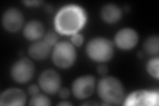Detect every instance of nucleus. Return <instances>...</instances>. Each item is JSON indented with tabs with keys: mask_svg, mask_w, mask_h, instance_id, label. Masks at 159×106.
Masks as SVG:
<instances>
[{
	"mask_svg": "<svg viewBox=\"0 0 159 106\" xmlns=\"http://www.w3.org/2000/svg\"><path fill=\"white\" fill-rule=\"evenodd\" d=\"M85 21L86 14L82 9L69 6L63 7L57 13L55 26L57 31L62 34L73 35L81 29Z\"/></svg>",
	"mask_w": 159,
	"mask_h": 106,
	"instance_id": "obj_1",
	"label": "nucleus"
},
{
	"mask_svg": "<svg viewBox=\"0 0 159 106\" xmlns=\"http://www.w3.org/2000/svg\"><path fill=\"white\" fill-rule=\"evenodd\" d=\"M99 97L107 105H119L125 97V89L118 78L105 76L99 80L97 84Z\"/></svg>",
	"mask_w": 159,
	"mask_h": 106,
	"instance_id": "obj_2",
	"label": "nucleus"
},
{
	"mask_svg": "<svg viewBox=\"0 0 159 106\" xmlns=\"http://www.w3.org/2000/svg\"><path fill=\"white\" fill-rule=\"evenodd\" d=\"M88 57L94 62L104 63L110 60L114 54V45L110 40L98 37L89 41L86 47Z\"/></svg>",
	"mask_w": 159,
	"mask_h": 106,
	"instance_id": "obj_3",
	"label": "nucleus"
},
{
	"mask_svg": "<svg viewBox=\"0 0 159 106\" xmlns=\"http://www.w3.org/2000/svg\"><path fill=\"white\" fill-rule=\"evenodd\" d=\"M77 58L76 50L72 43L63 41L54 46L52 52V62L57 67L61 69L70 68Z\"/></svg>",
	"mask_w": 159,
	"mask_h": 106,
	"instance_id": "obj_4",
	"label": "nucleus"
},
{
	"mask_svg": "<svg viewBox=\"0 0 159 106\" xmlns=\"http://www.w3.org/2000/svg\"><path fill=\"white\" fill-rule=\"evenodd\" d=\"M35 72L33 62L27 58H22L15 62L10 70L12 79L18 84H26L31 81Z\"/></svg>",
	"mask_w": 159,
	"mask_h": 106,
	"instance_id": "obj_5",
	"label": "nucleus"
},
{
	"mask_svg": "<svg viewBox=\"0 0 159 106\" xmlns=\"http://www.w3.org/2000/svg\"><path fill=\"white\" fill-rule=\"evenodd\" d=\"M96 87V79L92 75H84L74 80L72 93L78 99H85L93 94Z\"/></svg>",
	"mask_w": 159,
	"mask_h": 106,
	"instance_id": "obj_6",
	"label": "nucleus"
},
{
	"mask_svg": "<svg viewBox=\"0 0 159 106\" xmlns=\"http://www.w3.org/2000/svg\"><path fill=\"white\" fill-rule=\"evenodd\" d=\"M39 85L44 92L48 95H54L61 89L62 79L56 70L48 69L40 74Z\"/></svg>",
	"mask_w": 159,
	"mask_h": 106,
	"instance_id": "obj_7",
	"label": "nucleus"
},
{
	"mask_svg": "<svg viewBox=\"0 0 159 106\" xmlns=\"http://www.w3.org/2000/svg\"><path fill=\"white\" fill-rule=\"evenodd\" d=\"M2 23L3 27L7 32L17 33L23 27V14L16 7H10L4 12Z\"/></svg>",
	"mask_w": 159,
	"mask_h": 106,
	"instance_id": "obj_8",
	"label": "nucleus"
},
{
	"mask_svg": "<svg viewBox=\"0 0 159 106\" xmlns=\"http://www.w3.org/2000/svg\"><path fill=\"white\" fill-rule=\"evenodd\" d=\"M138 33L130 27L119 30L114 37V42L118 48L123 50H130L135 48L139 42Z\"/></svg>",
	"mask_w": 159,
	"mask_h": 106,
	"instance_id": "obj_9",
	"label": "nucleus"
},
{
	"mask_svg": "<svg viewBox=\"0 0 159 106\" xmlns=\"http://www.w3.org/2000/svg\"><path fill=\"white\" fill-rule=\"evenodd\" d=\"M158 104V93L147 90H137L127 97L126 105H157Z\"/></svg>",
	"mask_w": 159,
	"mask_h": 106,
	"instance_id": "obj_10",
	"label": "nucleus"
},
{
	"mask_svg": "<svg viewBox=\"0 0 159 106\" xmlns=\"http://www.w3.org/2000/svg\"><path fill=\"white\" fill-rule=\"evenodd\" d=\"M27 102L25 92L20 88H10L5 90L0 95V105L23 106Z\"/></svg>",
	"mask_w": 159,
	"mask_h": 106,
	"instance_id": "obj_11",
	"label": "nucleus"
},
{
	"mask_svg": "<svg viewBox=\"0 0 159 106\" xmlns=\"http://www.w3.org/2000/svg\"><path fill=\"white\" fill-rule=\"evenodd\" d=\"M44 33V25L38 20H31L23 28V35L30 41H37Z\"/></svg>",
	"mask_w": 159,
	"mask_h": 106,
	"instance_id": "obj_12",
	"label": "nucleus"
},
{
	"mask_svg": "<svg viewBox=\"0 0 159 106\" xmlns=\"http://www.w3.org/2000/svg\"><path fill=\"white\" fill-rule=\"evenodd\" d=\"M51 51V46L44 41H37L30 45L28 54L36 60H45Z\"/></svg>",
	"mask_w": 159,
	"mask_h": 106,
	"instance_id": "obj_13",
	"label": "nucleus"
},
{
	"mask_svg": "<svg viewBox=\"0 0 159 106\" xmlns=\"http://www.w3.org/2000/svg\"><path fill=\"white\" fill-rule=\"evenodd\" d=\"M101 17L104 22L115 24L120 21L123 13L121 9L114 3H107L101 9Z\"/></svg>",
	"mask_w": 159,
	"mask_h": 106,
	"instance_id": "obj_14",
	"label": "nucleus"
},
{
	"mask_svg": "<svg viewBox=\"0 0 159 106\" xmlns=\"http://www.w3.org/2000/svg\"><path fill=\"white\" fill-rule=\"evenodd\" d=\"M145 52L151 56L158 55L159 53V37L157 35H153L146 39L143 43Z\"/></svg>",
	"mask_w": 159,
	"mask_h": 106,
	"instance_id": "obj_15",
	"label": "nucleus"
},
{
	"mask_svg": "<svg viewBox=\"0 0 159 106\" xmlns=\"http://www.w3.org/2000/svg\"><path fill=\"white\" fill-rule=\"evenodd\" d=\"M29 105L33 106H48L51 105V101L46 95L39 93L36 95H32Z\"/></svg>",
	"mask_w": 159,
	"mask_h": 106,
	"instance_id": "obj_16",
	"label": "nucleus"
},
{
	"mask_svg": "<svg viewBox=\"0 0 159 106\" xmlns=\"http://www.w3.org/2000/svg\"><path fill=\"white\" fill-rule=\"evenodd\" d=\"M158 64H159V59L158 57L153 58L148 60L147 64V71L150 74V76L154 78L158 79L159 72H158Z\"/></svg>",
	"mask_w": 159,
	"mask_h": 106,
	"instance_id": "obj_17",
	"label": "nucleus"
},
{
	"mask_svg": "<svg viewBox=\"0 0 159 106\" xmlns=\"http://www.w3.org/2000/svg\"><path fill=\"white\" fill-rule=\"evenodd\" d=\"M57 35L53 31H48L44 37V41L52 47V45H55L58 43Z\"/></svg>",
	"mask_w": 159,
	"mask_h": 106,
	"instance_id": "obj_18",
	"label": "nucleus"
},
{
	"mask_svg": "<svg viewBox=\"0 0 159 106\" xmlns=\"http://www.w3.org/2000/svg\"><path fill=\"white\" fill-rule=\"evenodd\" d=\"M71 42L74 47H80L84 43L83 35L79 33L73 34L71 37Z\"/></svg>",
	"mask_w": 159,
	"mask_h": 106,
	"instance_id": "obj_19",
	"label": "nucleus"
},
{
	"mask_svg": "<svg viewBox=\"0 0 159 106\" xmlns=\"http://www.w3.org/2000/svg\"><path fill=\"white\" fill-rule=\"evenodd\" d=\"M108 71H109L108 67L106 64H104L102 63L98 66L97 72L99 75L103 76H106L107 74L108 73Z\"/></svg>",
	"mask_w": 159,
	"mask_h": 106,
	"instance_id": "obj_20",
	"label": "nucleus"
},
{
	"mask_svg": "<svg viewBox=\"0 0 159 106\" xmlns=\"http://www.w3.org/2000/svg\"><path fill=\"white\" fill-rule=\"evenodd\" d=\"M59 97L62 99H67L70 95V91L67 88H61L58 92Z\"/></svg>",
	"mask_w": 159,
	"mask_h": 106,
	"instance_id": "obj_21",
	"label": "nucleus"
},
{
	"mask_svg": "<svg viewBox=\"0 0 159 106\" xmlns=\"http://www.w3.org/2000/svg\"><path fill=\"white\" fill-rule=\"evenodd\" d=\"M28 93L31 95H36L39 93V88L36 84H31L30 85L28 88Z\"/></svg>",
	"mask_w": 159,
	"mask_h": 106,
	"instance_id": "obj_22",
	"label": "nucleus"
},
{
	"mask_svg": "<svg viewBox=\"0 0 159 106\" xmlns=\"http://www.w3.org/2000/svg\"><path fill=\"white\" fill-rule=\"evenodd\" d=\"M25 5L26 6L28 7H38L41 6V4L43 3V2L42 1H39V0H33V1H24L23 2Z\"/></svg>",
	"mask_w": 159,
	"mask_h": 106,
	"instance_id": "obj_23",
	"label": "nucleus"
},
{
	"mask_svg": "<svg viewBox=\"0 0 159 106\" xmlns=\"http://www.w3.org/2000/svg\"><path fill=\"white\" fill-rule=\"evenodd\" d=\"M58 105H64V106H68V105H72V104H71V103H70V102H66V101H64V102H60V103H58V104H57Z\"/></svg>",
	"mask_w": 159,
	"mask_h": 106,
	"instance_id": "obj_24",
	"label": "nucleus"
},
{
	"mask_svg": "<svg viewBox=\"0 0 159 106\" xmlns=\"http://www.w3.org/2000/svg\"><path fill=\"white\" fill-rule=\"evenodd\" d=\"M138 56H139V58H142L143 57V54H142V53H139V54H138Z\"/></svg>",
	"mask_w": 159,
	"mask_h": 106,
	"instance_id": "obj_25",
	"label": "nucleus"
}]
</instances>
